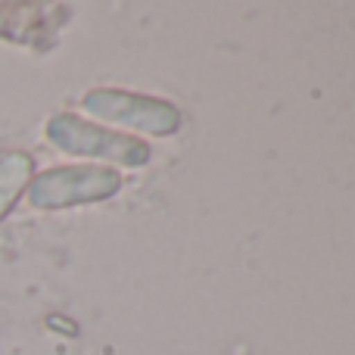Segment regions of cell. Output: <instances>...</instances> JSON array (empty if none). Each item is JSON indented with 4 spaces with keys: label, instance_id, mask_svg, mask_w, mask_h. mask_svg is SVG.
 I'll use <instances>...</instances> for the list:
<instances>
[{
    "label": "cell",
    "instance_id": "cell-4",
    "mask_svg": "<svg viewBox=\"0 0 355 355\" xmlns=\"http://www.w3.org/2000/svg\"><path fill=\"white\" fill-rule=\"evenodd\" d=\"M66 22H69V6L62 3L0 0V41L16 44V47H35V50L50 47Z\"/></svg>",
    "mask_w": 355,
    "mask_h": 355
},
{
    "label": "cell",
    "instance_id": "cell-5",
    "mask_svg": "<svg viewBox=\"0 0 355 355\" xmlns=\"http://www.w3.org/2000/svg\"><path fill=\"white\" fill-rule=\"evenodd\" d=\"M31 175H35V159L25 150H10L0 156V221L12 212L19 200L25 196Z\"/></svg>",
    "mask_w": 355,
    "mask_h": 355
},
{
    "label": "cell",
    "instance_id": "cell-1",
    "mask_svg": "<svg viewBox=\"0 0 355 355\" xmlns=\"http://www.w3.org/2000/svg\"><path fill=\"white\" fill-rule=\"evenodd\" d=\"M44 137L50 141V147L69 156L103 159L125 168H141L150 162V147L144 141L110 131L85 116H75V112H53L44 122Z\"/></svg>",
    "mask_w": 355,
    "mask_h": 355
},
{
    "label": "cell",
    "instance_id": "cell-2",
    "mask_svg": "<svg viewBox=\"0 0 355 355\" xmlns=\"http://www.w3.org/2000/svg\"><path fill=\"white\" fill-rule=\"evenodd\" d=\"M122 190V175L106 166H53L31 175L25 200L31 209L60 212V209L103 202Z\"/></svg>",
    "mask_w": 355,
    "mask_h": 355
},
{
    "label": "cell",
    "instance_id": "cell-3",
    "mask_svg": "<svg viewBox=\"0 0 355 355\" xmlns=\"http://www.w3.org/2000/svg\"><path fill=\"white\" fill-rule=\"evenodd\" d=\"M81 112L100 119V122L122 125V128H135L156 137L175 135L184 122L181 112L172 103L122 91V87H94V91H87L81 97Z\"/></svg>",
    "mask_w": 355,
    "mask_h": 355
}]
</instances>
